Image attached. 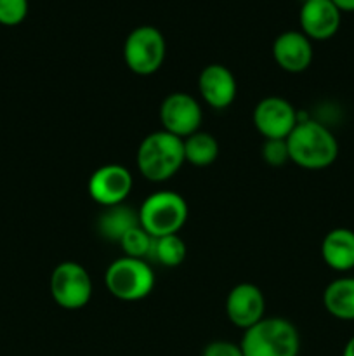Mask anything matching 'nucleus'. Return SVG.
I'll return each instance as SVG.
<instances>
[{"instance_id":"10","label":"nucleus","mask_w":354,"mask_h":356,"mask_svg":"<svg viewBox=\"0 0 354 356\" xmlns=\"http://www.w3.org/2000/svg\"><path fill=\"white\" fill-rule=\"evenodd\" d=\"M134 179L127 167L120 163H108L99 167L89 177L87 191L96 204L103 207H113V205L125 204L130 195Z\"/></svg>"},{"instance_id":"1","label":"nucleus","mask_w":354,"mask_h":356,"mask_svg":"<svg viewBox=\"0 0 354 356\" xmlns=\"http://www.w3.org/2000/svg\"><path fill=\"white\" fill-rule=\"evenodd\" d=\"M287 145L290 162L307 170L328 169L339 156V143L333 132L311 118H298L287 138Z\"/></svg>"},{"instance_id":"18","label":"nucleus","mask_w":354,"mask_h":356,"mask_svg":"<svg viewBox=\"0 0 354 356\" xmlns=\"http://www.w3.org/2000/svg\"><path fill=\"white\" fill-rule=\"evenodd\" d=\"M184 159L194 167H208L217 160L219 143L208 132H194L189 138L183 139Z\"/></svg>"},{"instance_id":"16","label":"nucleus","mask_w":354,"mask_h":356,"mask_svg":"<svg viewBox=\"0 0 354 356\" xmlns=\"http://www.w3.org/2000/svg\"><path fill=\"white\" fill-rule=\"evenodd\" d=\"M135 226H139V214L127 204L104 207L96 222L101 238L111 243H120L125 233L130 232Z\"/></svg>"},{"instance_id":"9","label":"nucleus","mask_w":354,"mask_h":356,"mask_svg":"<svg viewBox=\"0 0 354 356\" xmlns=\"http://www.w3.org/2000/svg\"><path fill=\"white\" fill-rule=\"evenodd\" d=\"M203 111L200 103L187 92H172L163 99L160 106V122L163 131L180 139L189 138L200 131Z\"/></svg>"},{"instance_id":"25","label":"nucleus","mask_w":354,"mask_h":356,"mask_svg":"<svg viewBox=\"0 0 354 356\" xmlns=\"http://www.w3.org/2000/svg\"><path fill=\"white\" fill-rule=\"evenodd\" d=\"M342 356H354V336L347 341V344L344 346Z\"/></svg>"},{"instance_id":"17","label":"nucleus","mask_w":354,"mask_h":356,"mask_svg":"<svg viewBox=\"0 0 354 356\" xmlns=\"http://www.w3.org/2000/svg\"><path fill=\"white\" fill-rule=\"evenodd\" d=\"M323 306L337 320H354V277H342L330 282L323 292Z\"/></svg>"},{"instance_id":"15","label":"nucleus","mask_w":354,"mask_h":356,"mask_svg":"<svg viewBox=\"0 0 354 356\" xmlns=\"http://www.w3.org/2000/svg\"><path fill=\"white\" fill-rule=\"evenodd\" d=\"M321 257L333 271L354 270V232L349 228H335L325 235L321 242Z\"/></svg>"},{"instance_id":"12","label":"nucleus","mask_w":354,"mask_h":356,"mask_svg":"<svg viewBox=\"0 0 354 356\" xmlns=\"http://www.w3.org/2000/svg\"><path fill=\"white\" fill-rule=\"evenodd\" d=\"M266 299L262 291L253 284H238L226 298V315L238 329H250L264 318Z\"/></svg>"},{"instance_id":"19","label":"nucleus","mask_w":354,"mask_h":356,"mask_svg":"<svg viewBox=\"0 0 354 356\" xmlns=\"http://www.w3.org/2000/svg\"><path fill=\"white\" fill-rule=\"evenodd\" d=\"M149 261L165 268H177L186 259V243L179 235H167L153 238Z\"/></svg>"},{"instance_id":"11","label":"nucleus","mask_w":354,"mask_h":356,"mask_svg":"<svg viewBox=\"0 0 354 356\" xmlns=\"http://www.w3.org/2000/svg\"><path fill=\"white\" fill-rule=\"evenodd\" d=\"M342 23V13L332 0H304L298 10L301 31L309 40H330Z\"/></svg>"},{"instance_id":"23","label":"nucleus","mask_w":354,"mask_h":356,"mask_svg":"<svg viewBox=\"0 0 354 356\" xmlns=\"http://www.w3.org/2000/svg\"><path fill=\"white\" fill-rule=\"evenodd\" d=\"M201 356H243L242 346L231 341H212L205 346Z\"/></svg>"},{"instance_id":"7","label":"nucleus","mask_w":354,"mask_h":356,"mask_svg":"<svg viewBox=\"0 0 354 356\" xmlns=\"http://www.w3.org/2000/svg\"><path fill=\"white\" fill-rule=\"evenodd\" d=\"M92 280L85 268L75 261H65L51 275V296L56 305L68 312L82 309L92 299Z\"/></svg>"},{"instance_id":"24","label":"nucleus","mask_w":354,"mask_h":356,"mask_svg":"<svg viewBox=\"0 0 354 356\" xmlns=\"http://www.w3.org/2000/svg\"><path fill=\"white\" fill-rule=\"evenodd\" d=\"M340 13H354V0H332Z\"/></svg>"},{"instance_id":"6","label":"nucleus","mask_w":354,"mask_h":356,"mask_svg":"<svg viewBox=\"0 0 354 356\" xmlns=\"http://www.w3.org/2000/svg\"><path fill=\"white\" fill-rule=\"evenodd\" d=\"M167 56V42L162 31L151 24H141L124 42V59L132 73L153 75L162 68Z\"/></svg>"},{"instance_id":"14","label":"nucleus","mask_w":354,"mask_h":356,"mask_svg":"<svg viewBox=\"0 0 354 356\" xmlns=\"http://www.w3.org/2000/svg\"><path fill=\"white\" fill-rule=\"evenodd\" d=\"M198 90L208 106L215 110H224L231 106L233 101L236 99L238 86H236V79L231 70L226 68L224 65L214 63V65L205 66L200 72Z\"/></svg>"},{"instance_id":"4","label":"nucleus","mask_w":354,"mask_h":356,"mask_svg":"<svg viewBox=\"0 0 354 356\" xmlns=\"http://www.w3.org/2000/svg\"><path fill=\"white\" fill-rule=\"evenodd\" d=\"M139 225L153 236L177 235L187 221L186 200L177 191L162 190L149 195L137 211Z\"/></svg>"},{"instance_id":"20","label":"nucleus","mask_w":354,"mask_h":356,"mask_svg":"<svg viewBox=\"0 0 354 356\" xmlns=\"http://www.w3.org/2000/svg\"><path fill=\"white\" fill-rule=\"evenodd\" d=\"M153 236L142 228L141 225L132 228L130 232L125 233L121 238L120 245L124 249V254L127 257H134V259H148L149 250H151Z\"/></svg>"},{"instance_id":"8","label":"nucleus","mask_w":354,"mask_h":356,"mask_svg":"<svg viewBox=\"0 0 354 356\" xmlns=\"http://www.w3.org/2000/svg\"><path fill=\"white\" fill-rule=\"evenodd\" d=\"M253 125L264 139H287L298 122L294 104L280 96H267L253 108Z\"/></svg>"},{"instance_id":"13","label":"nucleus","mask_w":354,"mask_h":356,"mask_svg":"<svg viewBox=\"0 0 354 356\" xmlns=\"http://www.w3.org/2000/svg\"><path fill=\"white\" fill-rule=\"evenodd\" d=\"M312 42L301 30H288L278 35L273 42V58L287 73H302L311 66Z\"/></svg>"},{"instance_id":"3","label":"nucleus","mask_w":354,"mask_h":356,"mask_svg":"<svg viewBox=\"0 0 354 356\" xmlns=\"http://www.w3.org/2000/svg\"><path fill=\"white\" fill-rule=\"evenodd\" d=\"M239 346L243 356H298L301 336L290 320L264 316L259 323L245 330Z\"/></svg>"},{"instance_id":"26","label":"nucleus","mask_w":354,"mask_h":356,"mask_svg":"<svg viewBox=\"0 0 354 356\" xmlns=\"http://www.w3.org/2000/svg\"><path fill=\"white\" fill-rule=\"evenodd\" d=\"M302 2H304V0H302Z\"/></svg>"},{"instance_id":"2","label":"nucleus","mask_w":354,"mask_h":356,"mask_svg":"<svg viewBox=\"0 0 354 356\" xmlns=\"http://www.w3.org/2000/svg\"><path fill=\"white\" fill-rule=\"evenodd\" d=\"M137 169L144 179L163 183L180 170L184 159V143L167 131L146 136L137 148Z\"/></svg>"},{"instance_id":"21","label":"nucleus","mask_w":354,"mask_h":356,"mask_svg":"<svg viewBox=\"0 0 354 356\" xmlns=\"http://www.w3.org/2000/svg\"><path fill=\"white\" fill-rule=\"evenodd\" d=\"M30 10L28 0H0V24L17 26L23 23Z\"/></svg>"},{"instance_id":"5","label":"nucleus","mask_w":354,"mask_h":356,"mask_svg":"<svg viewBox=\"0 0 354 356\" xmlns=\"http://www.w3.org/2000/svg\"><path fill=\"white\" fill-rule=\"evenodd\" d=\"M104 284L110 294L120 301H141L151 294L155 273L148 261L124 256L108 266Z\"/></svg>"},{"instance_id":"22","label":"nucleus","mask_w":354,"mask_h":356,"mask_svg":"<svg viewBox=\"0 0 354 356\" xmlns=\"http://www.w3.org/2000/svg\"><path fill=\"white\" fill-rule=\"evenodd\" d=\"M262 159L271 167H283L290 162L287 139H266L262 146Z\"/></svg>"}]
</instances>
